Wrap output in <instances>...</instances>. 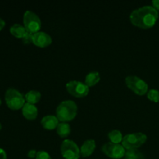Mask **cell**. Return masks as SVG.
<instances>
[{"label":"cell","instance_id":"cell-10","mask_svg":"<svg viewBox=\"0 0 159 159\" xmlns=\"http://www.w3.org/2000/svg\"><path fill=\"white\" fill-rule=\"evenodd\" d=\"M52 43V38L46 32L39 31L33 34V43L39 48H46Z\"/></svg>","mask_w":159,"mask_h":159},{"label":"cell","instance_id":"cell-13","mask_svg":"<svg viewBox=\"0 0 159 159\" xmlns=\"http://www.w3.org/2000/svg\"><path fill=\"white\" fill-rule=\"evenodd\" d=\"M96 141L93 139H89L85 141V142L82 144L81 146L80 152H81V156L86 158V157H89L92 155V154L94 152L95 149H96Z\"/></svg>","mask_w":159,"mask_h":159},{"label":"cell","instance_id":"cell-7","mask_svg":"<svg viewBox=\"0 0 159 159\" xmlns=\"http://www.w3.org/2000/svg\"><path fill=\"white\" fill-rule=\"evenodd\" d=\"M61 153L65 159H79L81 156L80 148L75 141L66 139L61 145Z\"/></svg>","mask_w":159,"mask_h":159},{"label":"cell","instance_id":"cell-28","mask_svg":"<svg viewBox=\"0 0 159 159\" xmlns=\"http://www.w3.org/2000/svg\"><path fill=\"white\" fill-rule=\"evenodd\" d=\"M2 104V100H1V99H0V105H1Z\"/></svg>","mask_w":159,"mask_h":159},{"label":"cell","instance_id":"cell-8","mask_svg":"<svg viewBox=\"0 0 159 159\" xmlns=\"http://www.w3.org/2000/svg\"><path fill=\"white\" fill-rule=\"evenodd\" d=\"M66 89L68 93L76 98H83L89 93V87L85 84V82L79 81H70L66 84Z\"/></svg>","mask_w":159,"mask_h":159},{"label":"cell","instance_id":"cell-9","mask_svg":"<svg viewBox=\"0 0 159 159\" xmlns=\"http://www.w3.org/2000/svg\"><path fill=\"white\" fill-rule=\"evenodd\" d=\"M102 152L110 158L120 159L125 156L126 149L120 144L108 142L102 145Z\"/></svg>","mask_w":159,"mask_h":159},{"label":"cell","instance_id":"cell-20","mask_svg":"<svg viewBox=\"0 0 159 159\" xmlns=\"http://www.w3.org/2000/svg\"><path fill=\"white\" fill-rule=\"evenodd\" d=\"M147 97L149 100L154 102H159V91L157 89H151L148 92Z\"/></svg>","mask_w":159,"mask_h":159},{"label":"cell","instance_id":"cell-22","mask_svg":"<svg viewBox=\"0 0 159 159\" xmlns=\"http://www.w3.org/2000/svg\"><path fill=\"white\" fill-rule=\"evenodd\" d=\"M35 159H51V157L47 152L39 151V152H37Z\"/></svg>","mask_w":159,"mask_h":159},{"label":"cell","instance_id":"cell-11","mask_svg":"<svg viewBox=\"0 0 159 159\" xmlns=\"http://www.w3.org/2000/svg\"><path fill=\"white\" fill-rule=\"evenodd\" d=\"M59 122L60 121L58 120L57 116L54 115H48V116H43L40 120L42 127L48 130H53L57 128Z\"/></svg>","mask_w":159,"mask_h":159},{"label":"cell","instance_id":"cell-26","mask_svg":"<svg viewBox=\"0 0 159 159\" xmlns=\"http://www.w3.org/2000/svg\"><path fill=\"white\" fill-rule=\"evenodd\" d=\"M5 26H6V22L4 21L3 19H2L1 17H0V31L5 27Z\"/></svg>","mask_w":159,"mask_h":159},{"label":"cell","instance_id":"cell-23","mask_svg":"<svg viewBox=\"0 0 159 159\" xmlns=\"http://www.w3.org/2000/svg\"><path fill=\"white\" fill-rule=\"evenodd\" d=\"M37 152L36 150H30L27 153V157L30 158H36V156H37Z\"/></svg>","mask_w":159,"mask_h":159},{"label":"cell","instance_id":"cell-15","mask_svg":"<svg viewBox=\"0 0 159 159\" xmlns=\"http://www.w3.org/2000/svg\"><path fill=\"white\" fill-rule=\"evenodd\" d=\"M9 32H10V34L13 37L19 39H22L26 33V30L25 29L24 26H23V25L19 24V23H15V24H13L10 27Z\"/></svg>","mask_w":159,"mask_h":159},{"label":"cell","instance_id":"cell-16","mask_svg":"<svg viewBox=\"0 0 159 159\" xmlns=\"http://www.w3.org/2000/svg\"><path fill=\"white\" fill-rule=\"evenodd\" d=\"M100 81V75L98 71H91L89 73L85 79V84L89 87L96 85Z\"/></svg>","mask_w":159,"mask_h":159},{"label":"cell","instance_id":"cell-12","mask_svg":"<svg viewBox=\"0 0 159 159\" xmlns=\"http://www.w3.org/2000/svg\"><path fill=\"white\" fill-rule=\"evenodd\" d=\"M22 113L26 120H34L38 115V110L35 105L26 102L22 108Z\"/></svg>","mask_w":159,"mask_h":159},{"label":"cell","instance_id":"cell-5","mask_svg":"<svg viewBox=\"0 0 159 159\" xmlns=\"http://www.w3.org/2000/svg\"><path fill=\"white\" fill-rule=\"evenodd\" d=\"M147 138L146 134L141 133V132L128 134L124 137V139H123L121 144L126 150L137 149L146 142Z\"/></svg>","mask_w":159,"mask_h":159},{"label":"cell","instance_id":"cell-17","mask_svg":"<svg viewBox=\"0 0 159 159\" xmlns=\"http://www.w3.org/2000/svg\"><path fill=\"white\" fill-rule=\"evenodd\" d=\"M57 134L62 138H65L71 134V127L68 123H59L58 126L56 128Z\"/></svg>","mask_w":159,"mask_h":159},{"label":"cell","instance_id":"cell-24","mask_svg":"<svg viewBox=\"0 0 159 159\" xmlns=\"http://www.w3.org/2000/svg\"><path fill=\"white\" fill-rule=\"evenodd\" d=\"M0 159H7V155L6 152H5L4 149L0 148Z\"/></svg>","mask_w":159,"mask_h":159},{"label":"cell","instance_id":"cell-21","mask_svg":"<svg viewBox=\"0 0 159 159\" xmlns=\"http://www.w3.org/2000/svg\"><path fill=\"white\" fill-rule=\"evenodd\" d=\"M21 40L24 44H30V43H33V34H30V33L26 31V33Z\"/></svg>","mask_w":159,"mask_h":159},{"label":"cell","instance_id":"cell-18","mask_svg":"<svg viewBox=\"0 0 159 159\" xmlns=\"http://www.w3.org/2000/svg\"><path fill=\"white\" fill-rule=\"evenodd\" d=\"M108 138L110 142L113 143V144H120L124 139L122 133L118 130H113L110 131L108 134Z\"/></svg>","mask_w":159,"mask_h":159},{"label":"cell","instance_id":"cell-2","mask_svg":"<svg viewBox=\"0 0 159 159\" xmlns=\"http://www.w3.org/2000/svg\"><path fill=\"white\" fill-rule=\"evenodd\" d=\"M78 112L77 104L72 100H65L56 109V116L60 122L67 123L75 118Z\"/></svg>","mask_w":159,"mask_h":159},{"label":"cell","instance_id":"cell-27","mask_svg":"<svg viewBox=\"0 0 159 159\" xmlns=\"http://www.w3.org/2000/svg\"><path fill=\"white\" fill-rule=\"evenodd\" d=\"M2 126L1 123H0V130H2Z\"/></svg>","mask_w":159,"mask_h":159},{"label":"cell","instance_id":"cell-29","mask_svg":"<svg viewBox=\"0 0 159 159\" xmlns=\"http://www.w3.org/2000/svg\"><path fill=\"white\" fill-rule=\"evenodd\" d=\"M124 159H125V158H124Z\"/></svg>","mask_w":159,"mask_h":159},{"label":"cell","instance_id":"cell-3","mask_svg":"<svg viewBox=\"0 0 159 159\" xmlns=\"http://www.w3.org/2000/svg\"><path fill=\"white\" fill-rule=\"evenodd\" d=\"M5 101L10 110H18L23 107L25 102V97L20 91L14 88H9L5 93Z\"/></svg>","mask_w":159,"mask_h":159},{"label":"cell","instance_id":"cell-6","mask_svg":"<svg viewBox=\"0 0 159 159\" xmlns=\"http://www.w3.org/2000/svg\"><path fill=\"white\" fill-rule=\"evenodd\" d=\"M127 86L138 96H144L148 92V85L145 81L135 75L127 76L125 79Z\"/></svg>","mask_w":159,"mask_h":159},{"label":"cell","instance_id":"cell-4","mask_svg":"<svg viewBox=\"0 0 159 159\" xmlns=\"http://www.w3.org/2000/svg\"><path fill=\"white\" fill-rule=\"evenodd\" d=\"M23 21L25 29L30 34H36L41 29V20H40V17L33 11L26 10L24 12Z\"/></svg>","mask_w":159,"mask_h":159},{"label":"cell","instance_id":"cell-1","mask_svg":"<svg viewBox=\"0 0 159 159\" xmlns=\"http://www.w3.org/2000/svg\"><path fill=\"white\" fill-rule=\"evenodd\" d=\"M158 19V12L152 6H144L134 9L130 15L132 24L141 29L153 27Z\"/></svg>","mask_w":159,"mask_h":159},{"label":"cell","instance_id":"cell-19","mask_svg":"<svg viewBox=\"0 0 159 159\" xmlns=\"http://www.w3.org/2000/svg\"><path fill=\"white\" fill-rule=\"evenodd\" d=\"M125 159H145V157L138 149H130L126 150Z\"/></svg>","mask_w":159,"mask_h":159},{"label":"cell","instance_id":"cell-25","mask_svg":"<svg viewBox=\"0 0 159 159\" xmlns=\"http://www.w3.org/2000/svg\"><path fill=\"white\" fill-rule=\"evenodd\" d=\"M152 7L155 8L157 11L159 10V0H154L152 2Z\"/></svg>","mask_w":159,"mask_h":159},{"label":"cell","instance_id":"cell-14","mask_svg":"<svg viewBox=\"0 0 159 159\" xmlns=\"http://www.w3.org/2000/svg\"><path fill=\"white\" fill-rule=\"evenodd\" d=\"M25 100L26 101L27 103H30L34 105L37 103L41 99V93L37 90H30L27 92L25 95Z\"/></svg>","mask_w":159,"mask_h":159}]
</instances>
